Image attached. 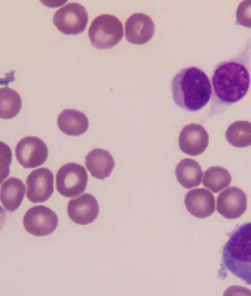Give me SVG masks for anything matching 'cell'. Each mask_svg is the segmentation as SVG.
<instances>
[{"instance_id": "cell-12", "label": "cell", "mask_w": 251, "mask_h": 296, "mask_svg": "<svg viewBox=\"0 0 251 296\" xmlns=\"http://www.w3.org/2000/svg\"><path fill=\"white\" fill-rule=\"evenodd\" d=\"M67 212L70 218L74 222L87 225L97 218L99 213V206L94 196L85 193L69 202Z\"/></svg>"}, {"instance_id": "cell-18", "label": "cell", "mask_w": 251, "mask_h": 296, "mask_svg": "<svg viewBox=\"0 0 251 296\" xmlns=\"http://www.w3.org/2000/svg\"><path fill=\"white\" fill-rule=\"evenodd\" d=\"M175 174L181 185L185 188L190 189L200 184L203 172L197 162L192 159L185 158L177 165Z\"/></svg>"}, {"instance_id": "cell-19", "label": "cell", "mask_w": 251, "mask_h": 296, "mask_svg": "<svg viewBox=\"0 0 251 296\" xmlns=\"http://www.w3.org/2000/svg\"><path fill=\"white\" fill-rule=\"evenodd\" d=\"M225 138L233 146L243 148L251 145V123L239 121L231 124L226 129Z\"/></svg>"}, {"instance_id": "cell-22", "label": "cell", "mask_w": 251, "mask_h": 296, "mask_svg": "<svg viewBox=\"0 0 251 296\" xmlns=\"http://www.w3.org/2000/svg\"><path fill=\"white\" fill-rule=\"evenodd\" d=\"M236 14V24L251 28V0L241 2L237 7Z\"/></svg>"}, {"instance_id": "cell-7", "label": "cell", "mask_w": 251, "mask_h": 296, "mask_svg": "<svg viewBox=\"0 0 251 296\" xmlns=\"http://www.w3.org/2000/svg\"><path fill=\"white\" fill-rule=\"evenodd\" d=\"M58 223L56 213L42 205L29 209L23 220L25 230L35 236H44L51 234L56 229Z\"/></svg>"}, {"instance_id": "cell-10", "label": "cell", "mask_w": 251, "mask_h": 296, "mask_svg": "<svg viewBox=\"0 0 251 296\" xmlns=\"http://www.w3.org/2000/svg\"><path fill=\"white\" fill-rule=\"evenodd\" d=\"M247 198L240 188L232 186L221 192L217 196L216 210L226 218L232 219L240 217L247 209Z\"/></svg>"}, {"instance_id": "cell-21", "label": "cell", "mask_w": 251, "mask_h": 296, "mask_svg": "<svg viewBox=\"0 0 251 296\" xmlns=\"http://www.w3.org/2000/svg\"><path fill=\"white\" fill-rule=\"evenodd\" d=\"M231 180V176L226 169L219 166H214L205 171L203 184L216 193L228 186Z\"/></svg>"}, {"instance_id": "cell-14", "label": "cell", "mask_w": 251, "mask_h": 296, "mask_svg": "<svg viewBox=\"0 0 251 296\" xmlns=\"http://www.w3.org/2000/svg\"><path fill=\"white\" fill-rule=\"evenodd\" d=\"M187 210L199 218L209 217L215 211L214 195L205 188H196L188 191L184 198Z\"/></svg>"}, {"instance_id": "cell-20", "label": "cell", "mask_w": 251, "mask_h": 296, "mask_svg": "<svg viewBox=\"0 0 251 296\" xmlns=\"http://www.w3.org/2000/svg\"><path fill=\"white\" fill-rule=\"evenodd\" d=\"M0 116L3 119L15 117L22 107V99L15 90L5 86L0 89Z\"/></svg>"}, {"instance_id": "cell-1", "label": "cell", "mask_w": 251, "mask_h": 296, "mask_svg": "<svg viewBox=\"0 0 251 296\" xmlns=\"http://www.w3.org/2000/svg\"><path fill=\"white\" fill-rule=\"evenodd\" d=\"M221 62L214 69L212 85L215 95L221 102L232 104L242 99L250 86L249 53Z\"/></svg>"}, {"instance_id": "cell-11", "label": "cell", "mask_w": 251, "mask_h": 296, "mask_svg": "<svg viewBox=\"0 0 251 296\" xmlns=\"http://www.w3.org/2000/svg\"><path fill=\"white\" fill-rule=\"evenodd\" d=\"M209 135L201 125L191 123L181 130L179 144L180 150L187 155L197 156L203 153L209 144Z\"/></svg>"}, {"instance_id": "cell-4", "label": "cell", "mask_w": 251, "mask_h": 296, "mask_svg": "<svg viewBox=\"0 0 251 296\" xmlns=\"http://www.w3.org/2000/svg\"><path fill=\"white\" fill-rule=\"evenodd\" d=\"M123 36V27L115 16L103 14L91 22L88 37L93 46L97 49H108L116 45Z\"/></svg>"}, {"instance_id": "cell-13", "label": "cell", "mask_w": 251, "mask_h": 296, "mask_svg": "<svg viewBox=\"0 0 251 296\" xmlns=\"http://www.w3.org/2000/svg\"><path fill=\"white\" fill-rule=\"evenodd\" d=\"M155 25L151 18L142 13L131 15L125 22L126 39L134 44L146 43L153 37Z\"/></svg>"}, {"instance_id": "cell-16", "label": "cell", "mask_w": 251, "mask_h": 296, "mask_svg": "<svg viewBox=\"0 0 251 296\" xmlns=\"http://www.w3.org/2000/svg\"><path fill=\"white\" fill-rule=\"evenodd\" d=\"M57 124L63 133L71 136H78L87 131L89 121L83 112L74 109H67L59 115Z\"/></svg>"}, {"instance_id": "cell-6", "label": "cell", "mask_w": 251, "mask_h": 296, "mask_svg": "<svg viewBox=\"0 0 251 296\" xmlns=\"http://www.w3.org/2000/svg\"><path fill=\"white\" fill-rule=\"evenodd\" d=\"M88 20L86 8L77 2L69 3L58 9L53 17L56 27L65 35H77L83 32Z\"/></svg>"}, {"instance_id": "cell-8", "label": "cell", "mask_w": 251, "mask_h": 296, "mask_svg": "<svg viewBox=\"0 0 251 296\" xmlns=\"http://www.w3.org/2000/svg\"><path fill=\"white\" fill-rule=\"evenodd\" d=\"M48 150L44 142L36 136H26L21 139L15 148L18 162L25 168H35L46 160Z\"/></svg>"}, {"instance_id": "cell-5", "label": "cell", "mask_w": 251, "mask_h": 296, "mask_svg": "<svg viewBox=\"0 0 251 296\" xmlns=\"http://www.w3.org/2000/svg\"><path fill=\"white\" fill-rule=\"evenodd\" d=\"M88 183L85 168L75 163H68L58 170L56 175L58 192L68 198L75 197L84 192Z\"/></svg>"}, {"instance_id": "cell-17", "label": "cell", "mask_w": 251, "mask_h": 296, "mask_svg": "<svg viewBox=\"0 0 251 296\" xmlns=\"http://www.w3.org/2000/svg\"><path fill=\"white\" fill-rule=\"evenodd\" d=\"M26 191L23 182L17 177H10L1 186L0 201L5 209L14 211L21 205Z\"/></svg>"}, {"instance_id": "cell-9", "label": "cell", "mask_w": 251, "mask_h": 296, "mask_svg": "<svg viewBox=\"0 0 251 296\" xmlns=\"http://www.w3.org/2000/svg\"><path fill=\"white\" fill-rule=\"evenodd\" d=\"M26 184L27 198L34 203H43L53 194L54 175L47 168H38L29 174Z\"/></svg>"}, {"instance_id": "cell-3", "label": "cell", "mask_w": 251, "mask_h": 296, "mask_svg": "<svg viewBox=\"0 0 251 296\" xmlns=\"http://www.w3.org/2000/svg\"><path fill=\"white\" fill-rule=\"evenodd\" d=\"M222 263L234 275L251 285V222L241 225L230 235L222 249Z\"/></svg>"}, {"instance_id": "cell-2", "label": "cell", "mask_w": 251, "mask_h": 296, "mask_svg": "<svg viewBox=\"0 0 251 296\" xmlns=\"http://www.w3.org/2000/svg\"><path fill=\"white\" fill-rule=\"evenodd\" d=\"M171 90L176 105L189 112L198 111L206 106L212 92L209 77L196 67L179 70L172 79Z\"/></svg>"}, {"instance_id": "cell-15", "label": "cell", "mask_w": 251, "mask_h": 296, "mask_svg": "<svg viewBox=\"0 0 251 296\" xmlns=\"http://www.w3.org/2000/svg\"><path fill=\"white\" fill-rule=\"evenodd\" d=\"M85 165L92 176L99 179H104L110 175L115 162L108 151L95 148L86 156Z\"/></svg>"}]
</instances>
